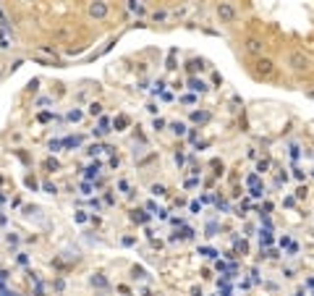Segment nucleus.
I'll use <instances>...</instances> for the list:
<instances>
[{"mask_svg": "<svg viewBox=\"0 0 314 296\" xmlns=\"http://www.w3.org/2000/svg\"><path fill=\"white\" fill-rule=\"evenodd\" d=\"M89 16L105 19V16H108V3H92V5H89Z\"/></svg>", "mask_w": 314, "mask_h": 296, "instance_id": "obj_1", "label": "nucleus"}, {"mask_svg": "<svg viewBox=\"0 0 314 296\" xmlns=\"http://www.w3.org/2000/svg\"><path fill=\"white\" fill-rule=\"evenodd\" d=\"M217 13H220V19H223V21H233V19H236L233 5H220V8H217Z\"/></svg>", "mask_w": 314, "mask_h": 296, "instance_id": "obj_2", "label": "nucleus"}, {"mask_svg": "<svg viewBox=\"0 0 314 296\" xmlns=\"http://www.w3.org/2000/svg\"><path fill=\"white\" fill-rule=\"evenodd\" d=\"M290 66H293V68H304L306 66V58L301 55V52H293V55H290Z\"/></svg>", "mask_w": 314, "mask_h": 296, "instance_id": "obj_3", "label": "nucleus"}, {"mask_svg": "<svg viewBox=\"0 0 314 296\" xmlns=\"http://www.w3.org/2000/svg\"><path fill=\"white\" fill-rule=\"evenodd\" d=\"M113 126H116V131H123V128L128 126V116H118L116 121H113Z\"/></svg>", "mask_w": 314, "mask_h": 296, "instance_id": "obj_4", "label": "nucleus"}, {"mask_svg": "<svg viewBox=\"0 0 314 296\" xmlns=\"http://www.w3.org/2000/svg\"><path fill=\"white\" fill-rule=\"evenodd\" d=\"M87 113H89V116H99V113H102V105H99V102H89Z\"/></svg>", "mask_w": 314, "mask_h": 296, "instance_id": "obj_5", "label": "nucleus"}, {"mask_svg": "<svg viewBox=\"0 0 314 296\" xmlns=\"http://www.w3.org/2000/svg\"><path fill=\"white\" fill-rule=\"evenodd\" d=\"M189 87H191V89H196V92L207 89V87H204V81H199V79H191V81H189Z\"/></svg>", "mask_w": 314, "mask_h": 296, "instance_id": "obj_6", "label": "nucleus"}, {"mask_svg": "<svg viewBox=\"0 0 314 296\" xmlns=\"http://www.w3.org/2000/svg\"><path fill=\"white\" fill-rule=\"evenodd\" d=\"M259 71H262V74H270V71H272V63H270V60H259Z\"/></svg>", "mask_w": 314, "mask_h": 296, "instance_id": "obj_7", "label": "nucleus"}, {"mask_svg": "<svg viewBox=\"0 0 314 296\" xmlns=\"http://www.w3.org/2000/svg\"><path fill=\"white\" fill-rule=\"evenodd\" d=\"M191 118H194L196 123H204V121L210 118V113H194V116H191Z\"/></svg>", "mask_w": 314, "mask_h": 296, "instance_id": "obj_8", "label": "nucleus"}, {"mask_svg": "<svg viewBox=\"0 0 314 296\" xmlns=\"http://www.w3.org/2000/svg\"><path fill=\"white\" fill-rule=\"evenodd\" d=\"M5 241L13 244V247H19V236H16V233H5Z\"/></svg>", "mask_w": 314, "mask_h": 296, "instance_id": "obj_9", "label": "nucleus"}, {"mask_svg": "<svg viewBox=\"0 0 314 296\" xmlns=\"http://www.w3.org/2000/svg\"><path fill=\"white\" fill-rule=\"evenodd\" d=\"M249 50L251 52H259V50H262V45H259L257 40H249Z\"/></svg>", "mask_w": 314, "mask_h": 296, "instance_id": "obj_10", "label": "nucleus"}, {"mask_svg": "<svg viewBox=\"0 0 314 296\" xmlns=\"http://www.w3.org/2000/svg\"><path fill=\"white\" fill-rule=\"evenodd\" d=\"M45 168H48V171H58V160H48V163H45Z\"/></svg>", "mask_w": 314, "mask_h": 296, "instance_id": "obj_11", "label": "nucleus"}, {"mask_svg": "<svg viewBox=\"0 0 314 296\" xmlns=\"http://www.w3.org/2000/svg\"><path fill=\"white\" fill-rule=\"evenodd\" d=\"M152 194H165V186H160V184H155V186H152Z\"/></svg>", "mask_w": 314, "mask_h": 296, "instance_id": "obj_12", "label": "nucleus"}, {"mask_svg": "<svg viewBox=\"0 0 314 296\" xmlns=\"http://www.w3.org/2000/svg\"><path fill=\"white\" fill-rule=\"evenodd\" d=\"M79 118H81L79 110H71V113H68V121H79Z\"/></svg>", "mask_w": 314, "mask_h": 296, "instance_id": "obj_13", "label": "nucleus"}, {"mask_svg": "<svg viewBox=\"0 0 314 296\" xmlns=\"http://www.w3.org/2000/svg\"><path fill=\"white\" fill-rule=\"evenodd\" d=\"M173 131L175 134H183V131H186V126H183V123H173Z\"/></svg>", "mask_w": 314, "mask_h": 296, "instance_id": "obj_14", "label": "nucleus"}, {"mask_svg": "<svg viewBox=\"0 0 314 296\" xmlns=\"http://www.w3.org/2000/svg\"><path fill=\"white\" fill-rule=\"evenodd\" d=\"M267 165H270V163H267V160H259V165H257V171H259V173H265V171H267Z\"/></svg>", "mask_w": 314, "mask_h": 296, "instance_id": "obj_15", "label": "nucleus"}, {"mask_svg": "<svg viewBox=\"0 0 314 296\" xmlns=\"http://www.w3.org/2000/svg\"><path fill=\"white\" fill-rule=\"evenodd\" d=\"M45 192H48V194H55L58 189H55V184H45Z\"/></svg>", "mask_w": 314, "mask_h": 296, "instance_id": "obj_16", "label": "nucleus"}, {"mask_svg": "<svg viewBox=\"0 0 314 296\" xmlns=\"http://www.w3.org/2000/svg\"><path fill=\"white\" fill-rule=\"evenodd\" d=\"M128 8H131L134 13H144V8H142V5H136V3H131V5H128Z\"/></svg>", "mask_w": 314, "mask_h": 296, "instance_id": "obj_17", "label": "nucleus"}]
</instances>
